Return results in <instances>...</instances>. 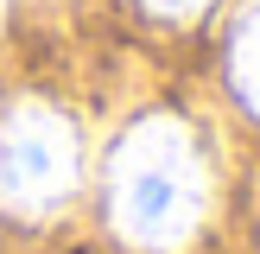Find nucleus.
<instances>
[{"label": "nucleus", "mask_w": 260, "mask_h": 254, "mask_svg": "<svg viewBox=\"0 0 260 254\" xmlns=\"http://www.w3.org/2000/svg\"><path fill=\"white\" fill-rule=\"evenodd\" d=\"M83 146L76 127L45 102H19L0 114V203L13 216H51L76 190Z\"/></svg>", "instance_id": "obj_2"}, {"label": "nucleus", "mask_w": 260, "mask_h": 254, "mask_svg": "<svg viewBox=\"0 0 260 254\" xmlns=\"http://www.w3.org/2000/svg\"><path fill=\"white\" fill-rule=\"evenodd\" d=\"M0 7H7V0H0Z\"/></svg>", "instance_id": "obj_5"}, {"label": "nucleus", "mask_w": 260, "mask_h": 254, "mask_svg": "<svg viewBox=\"0 0 260 254\" xmlns=\"http://www.w3.org/2000/svg\"><path fill=\"white\" fill-rule=\"evenodd\" d=\"M210 210V172L184 121L152 114L114 146L108 159V223L121 241L172 254L197 235Z\"/></svg>", "instance_id": "obj_1"}, {"label": "nucleus", "mask_w": 260, "mask_h": 254, "mask_svg": "<svg viewBox=\"0 0 260 254\" xmlns=\"http://www.w3.org/2000/svg\"><path fill=\"white\" fill-rule=\"evenodd\" d=\"M229 70H235V96L248 102V108L260 114V7L241 19L235 32V57H229Z\"/></svg>", "instance_id": "obj_3"}, {"label": "nucleus", "mask_w": 260, "mask_h": 254, "mask_svg": "<svg viewBox=\"0 0 260 254\" xmlns=\"http://www.w3.org/2000/svg\"><path fill=\"white\" fill-rule=\"evenodd\" d=\"M146 7H152V13H165V19H190L203 0H146Z\"/></svg>", "instance_id": "obj_4"}]
</instances>
